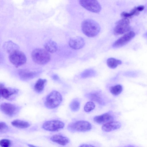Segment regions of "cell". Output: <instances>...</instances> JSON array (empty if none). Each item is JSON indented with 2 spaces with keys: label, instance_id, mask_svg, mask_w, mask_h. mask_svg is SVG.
<instances>
[{
  "label": "cell",
  "instance_id": "33",
  "mask_svg": "<svg viewBox=\"0 0 147 147\" xmlns=\"http://www.w3.org/2000/svg\"><path fill=\"white\" fill-rule=\"evenodd\" d=\"M28 146L30 147H36L35 146L31 144H28Z\"/></svg>",
  "mask_w": 147,
  "mask_h": 147
},
{
  "label": "cell",
  "instance_id": "12",
  "mask_svg": "<svg viewBox=\"0 0 147 147\" xmlns=\"http://www.w3.org/2000/svg\"><path fill=\"white\" fill-rule=\"evenodd\" d=\"M114 119V117L113 114L109 112L94 117L93 120L97 123L102 124L113 121Z\"/></svg>",
  "mask_w": 147,
  "mask_h": 147
},
{
  "label": "cell",
  "instance_id": "24",
  "mask_svg": "<svg viewBox=\"0 0 147 147\" xmlns=\"http://www.w3.org/2000/svg\"><path fill=\"white\" fill-rule=\"evenodd\" d=\"M139 12L137 9L136 7L134 8L129 13L123 12L121 13V16L123 18H128L134 16H138Z\"/></svg>",
  "mask_w": 147,
  "mask_h": 147
},
{
  "label": "cell",
  "instance_id": "4",
  "mask_svg": "<svg viewBox=\"0 0 147 147\" xmlns=\"http://www.w3.org/2000/svg\"><path fill=\"white\" fill-rule=\"evenodd\" d=\"M92 128L91 124L84 120H79L70 123L67 126V129L72 132H84L90 131Z\"/></svg>",
  "mask_w": 147,
  "mask_h": 147
},
{
  "label": "cell",
  "instance_id": "20",
  "mask_svg": "<svg viewBox=\"0 0 147 147\" xmlns=\"http://www.w3.org/2000/svg\"><path fill=\"white\" fill-rule=\"evenodd\" d=\"M11 124L14 127L20 129L26 128L30 126L28 122L19 119L13 121L11 122Z\"/></svg>",
  "mask_w": 147,
  "mask_h": 147
},
{
  "label": "cell",
  "instance_id": "25",
  "mask_svg": "<svg viewBox=\"0 0 147 147\" xmlns=\"http://www.w3.org/2000/svg\"><path fill=\"white\" fill-rule=\"evenodd\" d=\"M69 107L70 109L72 111H77L80 108V102L78 99H74L70 103Z\"/></svg>",
  "mask_w": 147,
  "mask_h": 147
},
{
  "label": "cell",
  "instance_id": "18",
  "mask_svg": "<svg viewBox=\"0 0 147 147\" xmlns=\"http://www.w3.org/2000/svg\"><path fill=\"white\" fill-rule=\"evenodd\" d=\"M3 47L4 50L9 54L20 49L18 45L11 40L5 42Z\"/></svg>",
  "mask_w": 147,
  "mask_h": 147
},
{
  "label": "cell",
  "instance_id": "14",
  "mask_svg": "<svg viewBox=\"0 0 147 147\" xmlns=\"http://www.w3.org/2000/svg\"><path fill=\"white\" fill-rule=\"evenodd\" d=\"M85 42L84 39L81 37L77 36L71 38L69 41L70 47L74 49H81L84 46Z\"/></svg>",
  "mask_w": 147,
  "mask_h": 147
},
{
  "label": "cell",
  "instance_id": "9",
  "mask_svg": "<svg viewBox=\"0 0 147 147\" xmlns=\"http://www.w3.org/2000/svg\"><path fill=\"white\" fill-rule=\"evenodd\" d=\"M65 124L63 122L57 120L47 121L44 123L42 128L45 130L52 132L58 131L64 128Z\"/></svg>",
  "mask_w": 147,
  "mask_h": 147
},
{
  "label": "cell",
  "instance_id": "22",
  "mask_svg": "<svg viewBox=\"0 0 147 147\" xmlns=\"http://www.w3.org/2000/svg\"><path fill=\"white\" fill-rule=\"evenodd\" d=\"M108 66L111 68H116L118 65L122 64L120 60L117 59L113 58H110L107 59V61Z\"/></svg>",
  "mask_w": 147,
  "mask_h": 147
},
{
  "label": "cell",
  "instance_id": "31",
  "mask_svg": "<svg viewBox=\"0 0 147 147\" xmlns=\"http://www.w3.org/2000/svg\"><path fill=\"white\" fill-rule=\"evenodd\" d=\"M80 147H93L94 146L93 145H92L91 144H82L80 146H79Z\"/></svg>",
  "mask_w": 147,
  "mask_h": 147
},
{
  "label": "cell",
  "instance_id": "32",
  "mask_svg": "<svg viewBox=\"0 0 147 147\" xmlns=\"http://www.w3.org/2000/svg\"><path fill=\"white\" fill-rule=\"evenodd\" d=\"M52 77L55 80H57L59 79L58 76L56 75H54Z\"/></svg>",
  "mask_w": 147,
  "mask_h": 147
},
{
  "label": "cell",
  "instance_id": "8",
  "mask_svg": "<svg viewBox=\"0 0 147 147\" xmlns=\"http://www.w3.org/2000/svg\"><path fill=\"white\" fill-rule=\"evenodd\" d=\"M20 109V107L11 103L3 102L0 105L1 110L5 114L10 117L17 115Z\"/></svg>",
  "mask_w": 147,
  "mask_h": 147
},
{
  "label": "cell",
  "instance_id": "34",
  "mask_svg": "<svg viewBox=\"0 0 147 147\" xmlns=\"http://www.w3.org/2000/svg\"><path fill=\"white\" fill-rule=\"evenodd\" d=\"M144 37L147 38V32L144 34Z\"/></svg>",
  "mask_w": 147,
  "mask_h": 147
},
{
  "label": "cell",
  "instance_id": "7",
  "mask_svg": "<svg viewBox=\"0 0 147 147\" xmlns=\"http://www.w3.org/2000/svg\"><path fill=\"white\" fill-rule=\"evenodd\" d=\"M80 5L91 12L98 13L101 10V6L97 0H79Z\"/></svg>",
  "mask_w": 147,
  "mask_h": 147
},
{
  "label": "cell",
  "instance_id": "21",
  "mask_svg": "<svg viewBox=\"0 0 147 147\" xmlns=\"http://www.w3.org/2000/svg\"><path fill=\"white\" fill-rule=\"evenodd\" d=\"M44 47L47 51L51 53L55 52L57 49V44L52 40H49L46 42Z\"/></svg>",
  "mask_w": 147,
  "mask_h": 147
},
{
  "label": "cell",
  "instance_id": "5",
  "mask_svg": "<svg viewBox=\"0 0 147 147\" xmlns=\"http://www.w3.org/2000/svg\"><path fill=\"white\" fill-rule=\"evenodd\" d=\"M9 58L11 63L16 67L24 64L27 61L25 55L19 50L9 54Z\"/></svg>",
  "mask_w": 147,
  "mask_h": 147
},
{
  "label": "cell",
  "instance_id": "13",
  "mask_svg": "<svg viewBox=\"0 0 147 147\" xmlns=\"http://www.w3.org/2000/svg\"><path fill=\"white\" fill-rule=\"evenodd\" d=\"M18 74L21 79L24 80H27L36 77L38 74L39 72L26 69H19Z\"/></svg>",
  "mask_w": 147,
  "mask_h": 147
},
{
  "label": "cell",
  "instance_id": "2",
  "mask_svg": "<svg viewBox=\"0 0 147 147\" xmlns=\"http://www.w3.org/2000/svg\"><path fill=\"white\" fill-rule=\"evenodd\" d=\"M33 61L40 65H45L48 63L51 59L50 54L46 50L41 48L34 49L31 53Z\"/></svg>",
  "mask_w": 147,
  "mask_h": 147
},
{
  "label": "cell",
  "instance_id": "27",
  "mask_svg": "<svg viewBox=\"0 0 147 147\" xmlns=\"http://www.w3.org/2000/svg\"><path fill=\"white\" fill-rule=\"evenodd\" d=\"M95 107L94 103L92 101H89L86 103L84 107V111L86 112H89L94 109Z\"/></svg>",
  "mask_w": 147,
  "mask_h": 147
},
{
  "label": "cell",
  "instance_id": "11",
  "mask_svg": "<svg viewBox=\"0 0 147 147\" xmlns=\"http://www.w3.org/2000/svg\"><path fill=\"white\" fill-rule=\"evenodd\" d=\"M135 34L134 32H127L115 41L112 46L114 48H118L123 46L130 41L135 36Z\"/></svg>",
  "mask_w": 147,
  "mask_h": 147
},
{
  "label": "cell",
  "instance_id": "23",
  "mask_svg": "<svg viewBox=\"0 0 147 147\" xmlns=\"http://www.w3.org/2000/svg\"><path fill=\"white\" fill-rule=\"evenodd\" d=\"M111 93L113 95L117 96L123 90V87L120 84H117L110 88Z\"/></svg>",
  "mask_w": 147,
  "mask_h": 147
},
{
  "label": "cell",
  "instance_id": "17",
  "mask_svg": "<svg viewBox=\"0 0 147 147\" xmlns=\"http://www.w3.org/2000/svg\"><path fill=\"white\" fill-rule=\"evenodd\" d=\"M52 142L62 146H65L69 142V140L67 137L59 134H55L50 138Z\"/></svg>",
  "mask_w": 147,
  "mask_h": 147
},
{
  "label": "cell",
  "instance_id": "3",
  "mask_svg": "<svg viewBox=\"0 0 147 147\" xmlns=\"http://www.w3.org/2000/svg\"><path fill=\"white\" fill-rule=\"evenodd\" d=\"M62 100V97L61 94L58 91L54 90L47 96L44 104L45 106L49 109H54L60 105Z\"/></svg>",
  "mask_w": 147,
  "mask_h": 147
},
{
  "label": "cell",
  "instance_id": "30",
  "mask_svg": "<svg viewBox=\"0 0 147 147\" xmlns=\"http://www.w3.org/2000/svg\"><path fill=\"white\" fill-rule=\"evenodd\" d=\"M136 7L137 10L139 12L142 11L144 8V6L142 5Z\"/></svg>",
  "mask_w": 147,
  "mask_h": 147
},
{
  "label": "cell",
  "instance_id": "6",
  "mask_svg": "<svg viewBox=\"0 0 147 147\" xmlns=\"http://www.w3.org/2000/svg\"><path fill=\"white\" fill-rule=\"evenodd\" d=\"M130 22L127 18H123L117 21L113 30L115 35H121L129 32L131 29Z\"/></svg>",
  "mask_w": 147,
  "mask_h": 147
},
{
  "label": "cell",
  "instance_id": "26",
  "mask_svg": "<svg viewBox=\"0 0 147 147\" xmlns=\"http://www.w3.org/2000/svg\"><path fill=\"white\" fill-rule=\"evenodd\" d=\"M96 74L95 71L92 69H88L84 71L81 74V77L83 78L94 76Z\"/></svg>",
  "mask_w": 147,
  "mask_h": 147
},
{
  "label": "cell",
  "instance_id": "29",
  "mask_svg": "<svg viewBox=\"0 0 147 147\" xmlns=\"http://www.w3.org/2000/svg\"><path fill=\"white\" fill-rule=\"evenodd\" d=\"M0 133L5 132L9 129L8 126L3 122H0Z\"/></svg>",
  "mask_w": 147,
  "mask_h": 147
},
{
  "label": "cell",
  "instance_id": "15",
  "mask_svg": "<svg viewBox=\"0 0 147 147\" xmlns=\"http://www.w3.org/2000/svg\"><path fill=\"white\" fill-rule=\"evenodd\" d=\"M87 96L90 100L96 102L101 105H104L105 101L102 93L98 91L92 92L87 94Z\"/></svg>",
  "mask_w": 147,
  "mask_h": 147
},
{
  "label": "cell",
  "instance_id": "1",
  "mask_svg": "<svg viewBox=\"0 0 147 147\" xmlns=\"http://www.w3.org/2000/svg\"><path fill=\"white\" fill-rule=\"evenodd\" d=\"M81 28L83 33L90 37L96 36L100 30V27L98 23L90 19H86L82 21Z\"/></svg>",
  "mask_w": 147,
  "mask_h": 147
},
{
  "label": "cell",
  "instance_id": "19",
  "mask_svg": "<svg viewBox=\"0 0 147 147\" xmlns=\"http://www.w3.org/2000/svg\"><path fill=\"white\" fill-rule=\"evenodd\" d=\"M47 81L46 79H38L34 86L35 91L38 93H41L43 91Z\"/></svg>",
  "mask_w": 147,
  "mask_h": 147
},
{
  "label": "cell",
  "instance_id": "16",
  "mask_svg": "<svg viewBox=\"0 0 147 147\" xmlns=\"http://www.w3.org/2000/svg\"><path fill=\"white\" fill-rule=\"evenodd\" d=\"M121 125L120 122L113 121L103 125L101 129L104 131L109 132L120 128Z\"/></svg>",
  "mask_w": 147,
  "mask_h": 147
},
{
  "label": "cell",
  "instance_id": "28",
  "mask_svg": "<svg viewBox=\"0 0 147 147\" xmlns=\"http://www.w3.org/2000/svg\"><path fill=\"white\" fill-rule=\"evenodd\" d=\"M11 144V141L8 139H3L0 141V145L2 147H8L10 146Z\"/></svg>",
  "mask_w": 147,
  "mask_h": 147
},
{
  "label": "cell",
  "instance_id": "10",
  "mask_svg": "<svg viewBox=\"0 0 147 147\" xmlns=\"http://www.w3.org/2000/svg\"><path fill=\"white\" fill-rule=\"evenodd\" d=\"M18 92L19 90L18 89L6 88L3 84H0V96L5 99L9 100H12Z\"/></svg>",
  "mask_w": 147,
  "mask_h": 147
}]
</instances>
